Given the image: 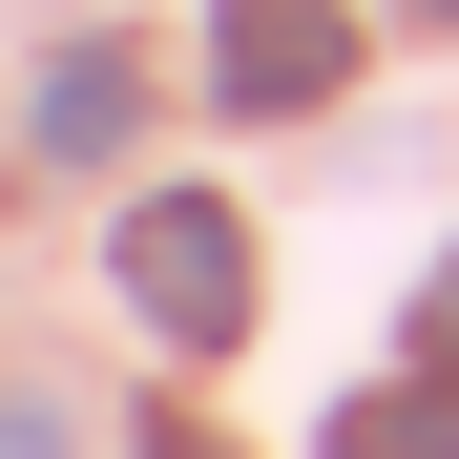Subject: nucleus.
I'll return each instance as SVG.
<instances>
[{
  "label": "nucleus",
  "mask_w": 459,
  "mask_h": 459,
  "mask_svg": "<svg viewBox=\"0 0 459 459\" xmlns=\"http://www.w3.org/2000/svg\"><path fill=\"white\" fill-rule=\"evenodd\" d=\"M105 292H126L168 355H230L251 292H272V272H251V209H230V188H126V209H105Z\"/></svg>",
  "instance_id": "nucleus-1"
},
{
  "label": "nucleus",
  "mask_w": 459,
  "mask_h": 459,
  "mask_svg": "<svg viewBox=\"0 0 459 459\" xmlns=\"http://www.w3.org/2000/svg\"><path fill=\"white\" fill-rule=\"evenodd\" d=\"M355 84V0H209V105L230 126H314Z\"/></svg>",
  "instance_id": "nucleus-2"
},
{
  "label": "nucleus",
  "mask_w": 459,
  "mask_h": 459,
  "mask_svg": "<svg viewBox=\"0 0 459 459\" xmlns=\"http://www.w3.org/2000/svg\"><path fill=\"white\" fill-rule=\"evenodd\" d=\"M126 126H146V63H126V42H63L42 84H22V146H42V168H105Z\"/></svg>",
  "instance_id": "nucleus-3"
},
{
  "label": "nucleus",
  "mask_w": 459,
  "mask_h": 459,
  "mask_svg": "<svg viewBox=\"0 0 459 459\" xmlns=\"http://www.w3.org/2000/svg\"><path fill=\"white\" fill-rule=\"evenodd\" d=\"M334 459H459V376H397V397H355Z\"/></svg>",
  "instance_id": "nucleus-4"
},
{
  "label": "nucleus",
  "mask_w": 459,
  "mask_h": 459,
  "mask_svg": "<svg viewBox=\"0 0 459 459\" xmlns=\"http://www.w3.org/2000/svg\"><path fill=\"white\" fill-rule=\"evenodd\" d=\"M418 376H459V251H438V292H418Z\"/></svg>",
  "instance_id": "nucleus-5"
},
{
  "label": "nucleus",
  "mask_w": 459,
  "mask_h": 459,
  "mask_svg": "<svg viewBox=\"0 0 459 459\" xmlns=\"http://www.w3.org/2000/svg\"><path fill=\"white\" fill-rule=\"evenodd\" d=\"M0 459H63V397H0Z\"/></svg>",
  "instance_id": "nucleus-6"
},
{
  "label": "nucleus",
  "mask_w": 459,
  "mask_h": 459,
  "mask_svg": "<svg viewBox=\"0 0 459 459\" xmlns=\"http://www.w3.org/2000/svg\"><path fill=\"white\" fill-rule=\"evenodd\" d=\"M146 459H209V438H188V418H146Z\"/></svg>",
  "instance_id": "nucleus-7"
},
{
  "label": "nucleus",
  "mask_w": 459,
  "mask_h": 459,
  "mask_svg": "<svg viewBox=\"0 0 459 459\" xmlns=\"http://www.w3.org/2000/svg\"><path fill=\"white\" fill-rule=\"evenodd\" d=\"M438 22H459V0H438Z\"/></svg>",
  "instance_id": "nucleus-8"
}]
</instances>
